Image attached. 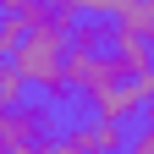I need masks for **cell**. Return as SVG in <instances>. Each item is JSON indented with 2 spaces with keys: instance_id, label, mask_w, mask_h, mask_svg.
Masks as SVG:
<instances>
[{
  "instance_id": "obj_2",
  "label": "cell",
  "mask_w": 154,
  "mask_h": 154,
  "mask_svg": "<svg viewBox=\"0 0 154 154\" xmlns=\"http://www.w3.org/2000/svg\"><path fill=\"white\" fill-rule=\"evenodd\" d=\"M149 94H154V77H127V83H110V88H99V94H88L94 121H116V127H127L132 116L149 110Z\"/></svg>"
},
{
  "instance_id": "obj_3",
  "label": "cell",
  "mask_w": 154,
  "mask_h": 154,
  "mask_svg": "<svg viewBox=\"0 0 154 154\" xmlns=\"http://www.w3.org/2000/svg\"><path fill=\"white\" fill-rule=\"evenodd\" d=\"M105 22L116 38H154V0H110V11H105Z\"/></svg>"
},
{
  "instance_id": "obj_1",
  "label": "cell",
  "mask_w": 154,
  "mask_h": 154,
  "mask_svg": "<svg viewBox=\"0 0 154 154\" xmlns=\"http://www.w3.org/2000/svg\"><path fill=\"white\" fill-rule=\"evenodd\" d=\"M17 72V83L22 88H38L50 105L66 99L61 88V66H66V33H22V44H17V55L6 61Z\"/></svg>"
},
{
  "instance_id": "obj_4",
  "label": "cell",
  "mask_w": 154,
  "mask_h": 154,
  "mask_svg": "<svg viewBox=\"0 0 154 154\" xmlns=\"http://www.w3.org/2000/svg\"><path fill=\"white\" fill-rule=\"evenodd\" d=\"M17 44H22V28H17L11 17H0V66H6L11 55H17Z\"/></svg>"
},
{
  "instance_id": "obj_5",
  "label": "cell",
  "mask_w": 154,
  "mask_h": 154,
  "mask_svg": "<svg viewBox=\"0 0 154 154\" xmlns=\"http://www.w3.org/2000/svg\"><path fill=\"white\" fill-rule=\"evenodd\" d=\"M121 154H154V127H127V149Z\"/></svg>"
}]
</instances>
